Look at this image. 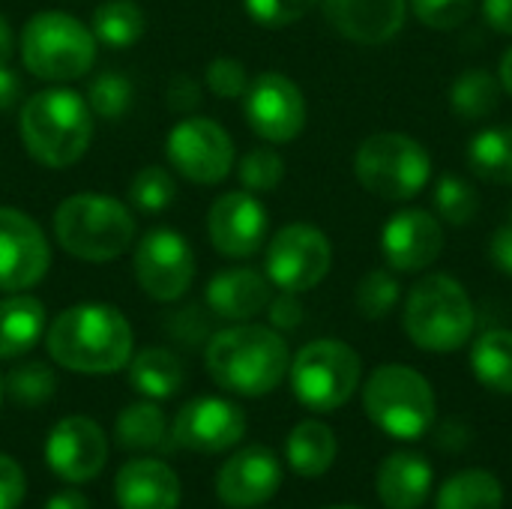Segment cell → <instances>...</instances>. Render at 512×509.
I'll return each mask as SVG.
<instances>
[{
  "mask_svg": "<svg viewBox=\"0 0 512 509\" xmlns=\"http://www.w3.org/2000/svg\"><path fill=\"white\" fill-rule=\"evenodd\" d=\"M243 114L258 138L288 144L306 126V99L288 75L261 72L243 93Z\"/></svg>",
  "mask_w": 512,
  "mask_h": 509,
  "instance_id": "obj_12",
  "label": "cell"
},
{
  "mask_svg": "<svg viewBox=\"0 0 512 509\" xmlns=\"http://www.w3.org/2000/svg\"><path fill=\"white\" fill-rule=\"evenodd\" d=\"M114 441L129 453L168 450V420L153 402H135L120 411L114 423Z\"/></svg>",
  "mask_w": 512,
  "mask_h": 509,
  "instance_id": "obj_27",
  "label": "cell"
},
{
  "mask_svg": "<svg viewBox=\"0 0 512 509\" xmlns=\"http://www.w3.org/2000/svg\"><path fill=\"white\" fill-rule=\"evenodd\" d=\"M471 369L477 381L495 393H512V330H489L471 348Z\"/></svg>",
  "mask_w": 512,
  "mask_h": 509,
  "instance_id": "obj_30",
  "label": "cell"
},
{
  "mask_svg": "<svg viewBox=\"0 0 512 509\" xmlns=\"http://www.w3.org/2000/svg\"><path fill=\"white\" fill-rule=\"evenodd\" d=\"M114 498L120 509H177L180 480L156 459H132L114 477Z\"/></svg>",
  "mask_w": 512,
  "mask_h": 509,
  "instance_id": "obj_21",
  "label": "cell"
},
{
  "mask_svg": "<svg viewBox=\"0 0 512 509\" xmlns=\"http://www.w3.org/2000/svg\"><path fill=\"white\" fill-rule=\"evenodd\" d=\"M54 390H57L54 372L45 363H36V360L15 366L9 372V378H6V393L21 408H39V405H45L54 396Z\"/></svg>",
  "mask_w": 512,
  "mask_h": 509,
  "instance_id": "obj_33",
  "label": "cell"
},
{
  "mask_svg": "<svg viewBox=\"0 0 512 509\" xmlns=\"http://www.w3.org/2000/svg\"><path fill=\"white\" fill-rule=\"evenodd\" d=\"M9 57H12V27L0 15V63H9Z\"/></svg>",
  "mask_w": 512,
  "mask_h": 509,
  "instance_id": "obj_49",
  "label": "cell"
},
{
  "mask_svg": "<svg viewBox=\"0 0 512 509\" xmlns=\"http://www.w3.org/2000/svg\"><path fill=\"white\" fill-rule=\"evenodd\" d=\"M402 288L399 279L390 270H372L363 276V282L357 285V309L363 318L369 321H381L393 312V306L399 303Z\"/></svg>",
  "mask_w": 512,
  "mask_h": 509,
  "instance_id": "obj_37",
  "label": "cell"
},
{
  "mask_svg": "<svg viewBox=\"0 0 512 509\" xmlns=\"http://www.w3.org/2000/svg\"><path fill=\"white\" fill-rule=\"evenodd\" d=\"M21 60L42 81H72L90 72L96 36L66 12H36L21 33Z\"/></svg>",
  "mask_w": 512,
  "mask_h": 509,
  "instance_id": "obj_7",
  "label": "cell"
},
{
  "mask_svg": "<svg viewBox=\"0 0 512 509\" xmlns=\"http://www.w3.org/2000/svg\"><path fill=\"white\" fill-rule=\"evenodd\" d=\"M474 321L468 291L444 273L423 276L405 300V333L417 348L432 354H450L468 345Z\"/></svg>",
  "mask_w": 512,
  "mask_h": 509,
  "instance_id": "obj_5",
  "label": "cell"
},
{
  "mask_svg": "<svg viewBox=\"0 0 512 509\" xmlns=\"http://www.w3.org/2000/svg\"><path fill=\"white\" fill-rule=\"evenodd\" d=\"M165 105L171 111H192L201 105V84L192 75L177 72L165 87Z\"/></svg>",
  "mask_w": 512,
  "mask_h": 509,
  "instance_id": "obj_43",
  "label": "cell"
},
{
  "mask_svg": "<svg viewBox=\"0 0 512 509\" xmlns=\"http://www.w3.org/2000/svg\"><path fill=\"white\" fill-rule=\"evenodd\" d=\"M435 210L447 225H468L474 222L477 210H480V195L471 183H465L462 177H441L435 183Z\"/></svg>",
  "mask_w": 512,
  "mask_h": 509,
  "instance_id": "obj_35",
  "label": "cell"
},
{
  "mask_svg": "<svg viewBox=\"0 0 512 509\" xmlns=\"http://www.w3.org/2000/svg\"><path fill=\"white\" fill-rule=\"evenodd\" d=\"M54 237L81 261H114L135 240V216L111 195L81 192L57 207Z\"/></svg>",
  "mask_w": 512,
  "mask_h": 509,
  "instance_id": "obj_4",
  "label": "cell"
},
{
  "mask_svg": "<svg viewBox=\"0 0 512 509\" xmlns=\"http://www.w3.org/2000/svg\"><path fill=\"white\" fill-rule=\"evenodd\" d=\"M489 258L501 273L512 276V222H504L489 237Z\"/></svg>",
  "mask_w": 512,
  "mask_h": 509,
  "instance_id": "obj_45",
  "label": "cell"
},
{
  "mask_svg": "<svg viewBox=\"0 0 512 509\" xmlns=\"http://www.w3.org/2000/svg\"><path fill=\"white\" fill-rule=\"evenodd\" d=\"M363 408L369 420L399 441L426 435L435 423L438 402L432 384L411 366H378L363 387Z\"/></svg>",
  "mask_w": 512,
  "mask_h": 509,
  "instance_id": "obj_6",
  "label": "cell"
},
{
  "mask_svg": "<svg viewBox=\"0 0 512 509\" xmlns=\"http://www.w3.org/2000/svg\"><path fill=\"white\" fill-rule=\"evenodd\" d=\"M129 381L144 399H171L183 387V363L168 348H144L129 360Z\"/></svg>",
  "mask_w": 512,
  "mask_h": 509,
  "instance_id": "obj_26",
  "label": "cell"
},
{
  "mask_svg": "<svg viewBox=\"0 0 512 509\" xmlns=\"http://www.w3.org/2000/svg\"><path fill=\"white\" fill-rule=\"evenodd\" d=\"M375 486L387 509H420L432 492V465L420 453L399 450L381 462Z\"/></svg>",
  "mask_w": 512,
  "mask_h": 509,
  "instance_id": "obj_23",
  "label": "cell"
},
{
  "mask_svg": "<svg viewBox=\"0 0 512 509\" xmlns=\"http://www.w3.org/2000/svg\"><path fill=\"white\" fill-rule=\"evenodd\" d=\"M411 12L432 30H456L471 15L477 0H408Z\"/></svg>",
  "mask_w": 512,
  "mask_h": 509,
  "instance_id": "obj_39",
  "label": "cell"
},
{
  "mask_svg": "<svg viewBox=\"0 0 512 509\" xmlns=\"http://www.w3.org/2000/svg\"><path fill=\"white\" fill-rule=\"evenodd\" d=\"M165 156L186 180L213 186L234 168V141L210 117H186L165 138Z\"/></svg>",
  "mask_w": 512,
  "mask_h": 509,
  "instance_id": "obj_10",
  "label": "cell"
},
{
  "mask_svg": "<svg viewBox=\"0 0 512 509\" xmlns=\"http://www.w3.org/2000/svg\"><path fill=\"white\" fill-rule=\"evenodd\" d=\"M354 174L360 186L387 201H411L432 177V159L426 147L402 132L369 135L354 156Z\"/></svg>",
  "mask_w": 512,
  "mask_h": 509,
  "instance_id": "obj_8",
  "label": "cell"
},
{
  "mask_svg": "<svg viewBox=\"0 0 512 509\" xmlns=\"http://www.w3.org/2000/svg\"><path fill=\"white\" fill-rule=\"evenodd\" d=\"M21 96V78L6 66L0 63V111H9Z\"/></svg>",
  "mask_w": 512,
  "mask_h": 509,
  "instance_id": "obj_47",
  "label": "cell"
},
{
  "mask_svg": "<svg viewBox=\"0 0 512 509\" xmlns=\"http://www.w3.org/2000/svg\"><path fill=\"white\" fill-rule=\"evenodd\" d=\"M177 198V183L174 177L159 168V165H147L141 168L132 183H129V201L141 210V213H162L174 204Z\"/></svg>",
  "mask_w": 512,
  "mask_h": 509,
  "instance_id": "obj_36",
  "label": "cell"
},
{
  "mask_svg": "<svg viewBox=\"0 0 512 509\" xmlns=\"http://www.w3.org/2000/svg\"><path fill=\"white\" fill-rule=\"evenodd\" d=\"M501 81L489 69H468L450 87V105L462 120H486L501 105Z\"/></svg>",
  "mask_w": 512,
  "mask_h": 509,
  "instance_id": "obj_32",
  "label": "cell"
},
{
  "mask_svg": "<svg viewBox=\"0 0 512 509\" xmlns=\"http://www.w3.org/2000/svg\"><path fill=\"white\" fill-rule=\"evenodd\" d=\"M282 486V465L267 447L237 450L216 477L219 501L231 509H252L267 504Z\"/></svg>",
  "mask_w": 512,
  "mask_h": 509,
  "instance_id": "obj_19",
  "label": "cell"
},
{
  "mask_svg": "<svg viewBox=\"0 0 512 509\" xmlns=\"http://www.w3.org/2000/svg\"><path fill=\"white\" fill-rule=\"evenodd\" d=\"M330 509H363V507H330Z\"/></svg>",
  "mask_w": 512,
  "mask_h": 509,
  "instance_id": "obj_51",
  "label": "cell"
},
{
  "mask_svg": "<svg viewBox=\"0 0 512 509\" xmlns=\"http://www.w3.org/2000/svg\"><path fill=\"white\" fill-rule=\"evenodd\" d=\"M174 444L192 453H225L246 435V414L216 396H198L186 402L174 420Z\"/></svg>",
  "mask_w": 512,
  "mask_h": 509,
  "instance_id": "obj_16",
  "label": "cell"
},
{
  "mask_svg": "<svg viewBox=\"0 0 512 509\" xmlns=\"http://www.w3.org/2000/svg\"><path fill=\"white\" fill-rule=\"evenodd\" d=\"M45 509H90V504L81 492H57L54 498H48Z\"/></svg>",
  "mask_w": 512,
  "mask_h": 509,
  "instance_id": "obj_48",
  "label": "cell"
},
{
  "mask_svg": "<svg viewBox=\"0 0 512 509\" xmlns=\"http://www.w3.org/2000/svg\"><path fill=\"white\" fill-rule=\"evenodd\" d=\"M45 336V306L30 294L0 300V360L24 357Z\"/></svg>",
  "mask_w": 512,
  "mask_h": 509,
  "instance_id": "obj_24",
  "label": "cell"
},
{
  "mask_svg": "<svg viewBox=\"0 0 512 509\" xmlns=\"http://www.w3.org/2000/svg\"><path fill=\"white\" fill-rule=\"evenodd\" d=\"M0 393H3V387H0Z\"/></svg>",
  "mask_w": 512,
  "mask_h": 509,
  "instance_id": "obj_53",
  "label": "cell"
},
{
  "mask_svg": "<svg viewBox=\"0 0 512 509\" xmlns=\"http://www.w3.org/2000/svg\"><path fill=\"white\" fill-rule=\"evenodd\" d=\"M24 495H27L24 471L18 468L15 459L0 453V509H18Z\"/></svg>",
  "mask_w": 512,
  "mask_h": 509,
  "instance_id": "obj_42",
  "label": "cell"
},
{
  "mask_svg": "<svg viewBox=\"0 0 512 509\" xmlns=\"http://www.w3.org/2000/svg\"><path fill=\"white\" fill-rule=\"evenodd\" d=\"M237 177L246 192H270L285 177V159L273 147H255L240 159Z\"/></svg>",
  "mask_w": 512,
  "mask_h": 509,
  "instance_id": "obj_38",
  "label": "cell"
},
{
  "mask_svg": "<svg viewBox=\"0 0 512 509\" xmlns=\"http://www.w3.org/2000/svg\"><path fill=\"white\" fill-rule=\"evenodd\" d=\"M291 390L309 411H336L360 387V354L339 339H318L291 360Z\"/></svg>",
  "mask_w": 512,
  "mask_h": 509,
  "instance_id": "obj_9",
  "label": "cell"
},
{
  "mask_svg": "<svg viewBox=\"0 0 512 509\" xmlns=\"http://www.w3.org/2000/svg\"><path fill=\"white\" fill-rule=\"evenodd\" d=\"M507 222H512V204H510V216H507Z\"/></svg>",
  "mask_w": 512,
  "mask_h": 509,
  "instance_id": "obj_52",
  "label": "cell"
},
{
  "mask_svg": "<svg viewBox=\"0 0 512 509\" xmlns=\"http://www.w3.org/2000/svg\"><path fill=\"white\" fill-rule=\"evenodd\" d=\"M483 15L498 33L512 36V0H483Z\"/></svg>",
  "mask_w": 512,
  "mask_h": 509,
  "instance_id": "obj_46",
  "label": "cell"
},
{
  "mask_svg": "<svg viewBox=\"0 0 512 509\" xmlns=\"http://www.w3.org/2000/svg\"><path fill=\"white\" fill-rule=\"evenodd\" d=\"M207 87L222 96V99H243L246 87H249V75L246 66L234 57H216L207 63Z\"/></svg>",
  "mask_w": 512,
  "mask_h": 509,
  "instance_id": "obj_41",
  "label": "cell"
},
{
  "mask_svg": "<svg viewBox=\"0 0 512 509\" xmlns=\"http://www.w3.org/2000/svg\"><path fill=\"white\" fill-rule=\"evenodd\" d=\"M207 309L225 321H249L270 303V279L252 267H231L207 282Z\"/></svg>",
  "mask_w": 512,
  "mask_h": 509,
  "instance_id": "obj_22",
  "label": "cell"
},
{
  "mask_svg": "<svg viewBox=\"0 0 512 509\" xmlns=\"http://www.w3.org/2000/svg\"><path fill=\"white\" fill-rule=\"evenodd\" d=\"M246 12L264 27H288L306 18L321 0H243Z\"/></svg>",
  "mask_w": 512,
  "mask_h": 509,
  "instance_id": "obj_40",
  "label": "cell"
},
{
  "mask_svg": "<svg viewBox=\"0 0 512 509\" xmlns=\"http://www.w3.org/2000/svg\"><path fill=\"white\" fill-rule=\"evenodd\" d=\"M21 141L45 168L75 165L93 138V111L84 96L54 87L33 93L21 108Z\"/></svg>",
  "mask_w": 512,
  "mask_h": 509,
  "instance_id": "obj_3",
  "label": "cell"
},
{
  "mask_svg": "<svg viewBox=\"0 0 512 509\" xmlns=\"http://www.w3.org/2000/svg\"><path fill=\"white\" fill-rule=\"evenodd\" d=\"M135 87L123 72H99L87 84V105L102 120H117L132 108Z\"/></svg>",
  "mask_w": 512,
  "mask_h": 509,
  "instance_id": "obj_34",
  "label": "cell"
},
{
  "mask_svg": "<svg viewBox=\"0 0 512 509\" xmlns=\"http://www.w3.org/2000/svg\"><path fill=\"white\" fill-rule=\"evenodd\" d=\"M204 363L222 390L255 399L273 393L285 381L291 354L288 342L276 330L261 324H237L210 336Z\"/></svg>",
  "mask_w": 512,
  "mask_h": 509,
  "instance_id": "obj_2",
  "label": "cell"
},
{
  "mask_svg": "<svg viewBox=\"0 0 512 509\" xmlns=\"http://www.w3.org/2000/svg\"><path fill=\"white\" fill-rule=\"evenodd\" d=\"M501 87L512 96V48L504 54V60H501Z\"/></svg>",
  "mask_w": 512,
  "mask_h": 509,
  "instance_id": "obj_50",
  "label": "cell"
},
{
  "mask_svg": "<svg viewBox=\"0 0 512 509\" xmlns=\"http://www.w3.org/2000/svg\"><path fill=\"white\" fill-rule=\"evenodd\" d=\"M381 249L387 258V267L396 273H420L438 261L444 252V228L441 219H435L429 210H402L390 216V222L381 231Z\"/></svg>",
  "mask_w": 512,
  "mask_h": 509,
  "instance_id": "obj_18",
  "label": "cell"
},
{
  "mask_svg": "<svg viewBox=\"0 0 512 509\" xmlns=\"http://www.w3.org/2000/svg\"><path fill=\"white\" fill-rule=\"evenodd\" d=\"M51 267V249L42 228L21 210L0 207V288L27 291Z\"/></svg>",
  "mask_w": 512,
  "mask_h": 509,
  "instance_id": "obj_14",
  "label": "cell"
},
{
  "mask_svg": "<svg viewBox=\"0 0 512 509\" xmlns=\"http://www.w3.org/2000/svg\"><path fill=\"white\" fill-rule=\"evenodd\" d=\"M267 309H270L273 327H279V330H294L303 321V306H300L297 294H291V291H282L276 300L267 303Z\"/></svg>",
  "mask_w": 512,
  "mask_h": 509,
  "instance_id": "obj_44",
  "label": "cell"
},
{
  "mask_svg": "<svg viewBox=\"0 0 512 509\" xmlns=\"http://www.w3.org/2000/svg\"><path fill=\"white\" fill-rule=\"evenodd\" d=\"M57 366L81 375H108L132 360V327L126 315L105 303H81L63 309L45 336Z\"/></svg>",
  "mask_w": 512,
  "mask_h": 509,
  "instance_id": "obj_1",
  "label": "cell"
},
{
  "mask_svg": "<svg viewBox=\"0 0 512 509\" xmlns=\"http://www.w3.org/2000/svg\"><path fill=\"white\" fill-rule=\"evenodd\" d=\"M324 15L345 39L384 45L405 27L408 0H324Z\"/></svg>",
  "mask_w": 512,
  "mask_h": 509,
  "instance_id": "obj_20",
  "label": "cell"
},
{
  "mask_svg": "<svg viewBox=\"0 0 512 509\" xmlns=\"http://www.w3.org/2000/svg\"><path fill=\"white\" fill-rule=\"evenodd\" d=\"M333 264V249L324 231L306 222L285 225L267 246V279L279 291L315 288Z\"/></svg>",
  "mask_w": 512,
  "mask_h": 509,
  "instance_id": "obj_11",
  "label": "cell"
},
{
  "mask_svg": "<svg viewBox=\"0 0 512 509\" xmlns=\"http://www.w3.org/2000/svg\"><path fill=\"white\" fill-rule=\"evenodd\" d=\"M288 465L300 477H324L336 462V435L330 426L318 420H303L291 429L288 444Z\"/></svg>",
  "mask_w": 512,
  "mask_h": 509,
  "instance_id": "obj_25",
  "label": "cell"
},
{
  "mask_svg": "<svg viewBox=\"0 0 512 509\" xmlns=\"http://www.w3.org/2000/svg\"><path fill=\"white\" fill-rule=\"evenodd\" d=\"M45 462L66 483H90L108 462V438L90 417H63L45 438Z\"/></svg>",
  "mask_w": 512,
  "mask_h": 509,
  "instance_id": "obj_15",
  "label": "cell"
},
{
  "mask_svg": "<svg viewBox=\"0 0 512 509\" xmlns=\"http://www.w3.org/2000/svg\"><path fill=\"white\" fill-rule=\"evenodd\" d=\"M438 509H501L504 507V486L495 474L483 468L462 471L450 477L438 492Z\"/></svg>",
  "mask_w": 512,
  "mask_h": 509,
  "instance_id": "obj_29",
  "label": "cell"
},
{
  "mask_svg": "<svg viewBox=\"0 0 512 509\" xmlns=\"http://www.w3.org/2000/svg\"><path fill=\"white\" fill-rule=\"evenodd\" d=\"M90 30L96 36V42H102L108 48H129L144 36L147 18L135 0H102L93 9Z\"/></svg>",
  "mask_w": 512,
  "mask_h": 509,
  "instance_id": "obj_28",
  "label": "cell"
},
{
  "mask_svg": "<svg viewBox=\"0 0 512 509\" xmlns=\"http://www.w3.org/2000/svg\"><path fill=\"white\" fill-rule=\"evenodd\" d=\"M468 165L486 183L512 186V126L477 132L468 144Z\"/></svg>",
  "mask_w": 512,
  "mask_h": 509,
  "instance_id": "obj_31",
  "label": "cell"
},
{
  "mask_svg": "<svg viewBox=\"0 0 512 509\" xmlns=\"http://www.w3.org/2000/svg\"><path fill=\"white\" fill-rule=\"evenodd\" d=\"M135 279L159 303L180 300L195 279V255L186 237L171 228L147 231L135 246Z\"/></svg>",
  "mask_w": 512,
  "mask_h": 509,
  "instance_id": "obj_13",
  "label": "cell"
},
{
  "mask_svg": "<svg viewBox=\"0 0 512 509\" xmlns=\"http://www.w3.org/2000/svg\"><path fill=\"white\" fill-rule=\"evenodd\" d=\"M207 234L225 258H249L267 240V210L252 192H225L210 204Z\"/></svg>",
  "mask_w": 512,
  "mask_h": 509,
  "instance_id": "obj_17",
  "label": "cell"
}]
</instances>
